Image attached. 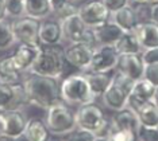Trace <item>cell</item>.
<instances>
[{"instance_id":"1","label":"cell","mask_w":158,"mask_h":141,"mask_svg":"<svg viewBox=\"0 0 158 141\" xmlns=\"http://www.w3.org/2000/svg\"><path fill=\"white\" fill-rule=\"evenodd\" d=\"M23 86L28 102L44 109H48L50 105L61 98V82L58 78L45 77L30 71V74L23 79Z\"/></svg>"},{"instance_id":"2","label":"cell","mask_w":158,"mask_h":141,"mask_svg":"<svg viewBox=\"0 0 158 141\" xmlns=\"http://www.w3.org/2000/svg\"><path fill=\"white\" fill-rule=\"evenodd\" d=\"M46 124L53 136H68L77 128L76 112L62 98L46 109Z\"/></svg>"},{"instance_id":"3","label":"cell","mask_w":158,"mask_h":141,"mask_svg":"<svg viewBox=\"0 0 158 141\" xmlns=\"http://www.w3.org/2000/svg\"><path fill=\"white\" fill-rule=\"evenodd\" d=\"M66 59L64 49L57 46H41L38 57L33 63L30 71L39 75L52 78H61L66 67Z\"/></svg>"},{"instance_id":"4","label":"cell","mask_w":158,"mask_h":141,"mask_svg":"<svg viewBox=\"0 0 158 141\" xmlns=\"http://www.w3.org/2000/svg\"><path fill=\"white\" fill-rule=\"evenodd\" d=\"M61 98L70 105H84L93 102L96 98L92 94L89 84L84 73L70 74L61 81L60 86Z\"/></svg>"},{"instance_id":"5","label":"cell","mask_w":158,"mask_h":141,"mask_svg":"<svg viewBox=\"0 0 158 141\" xmlns=\"http://www.w3.org/2000/svg\"><path fill=\"white\" fill-rule=\"evenodd\" d=\"M77 128L85 129L92 133L103 136H108L110 122H107L104 110L93 101L89 104L80 105L76 110Z\"/></svg>"},{"instance_id":"6","label":"cell","mask_w":158,"mask_h":141,"mask_svg":"<svg viewBox=\"0 0 158 141\" xmlns=\"http://www.w3.org/2000/svg\"><path fill=\"white\" fill-rule=\"evenodd\" d=\"M12 31L18 43L33 46H42L39 41V27L41 20L24 15L18 19H12Z\"/></svg>"},{"instance_id":"7","label":"cell","mask_w":158,"mask_h":141,"mask_svg":"<svg viewBox=\"0 0 158 141\" xmlns=\"http://www.w3.org/2000/svg\"><path fill=\"white\" fill-rule=\"evenodd\" d=\"M119 53L112 45H100L95 49L88 70L84 73H107L116 69Z\"/></svg>"},{"instance_id":"8","label":"cell","mask_w":158,"mask_h":141,"mask_svg":"<svg viewBox=\"0 0 158 141\" xmlns=\"http://www.w3.org/2000/svg\"><path fill=\"white\" fill-rule=\"evenodd\" d=\"M78 16L88 27L95 28L111 20L112 14L107 8L103 0H92L78 7Z\"/></svg>"},{"instance_id":"9","label":"cell","mask_w":158,"mask_h":141,"mask_svg":"<svg viewBox=\"0 0 158 141\" xmlns=\"http://www.w3.org/2000/svg\"><path fill=\"white\" fill-rule=\"evenodd\" d=\"M30 104L27 98L23 82L18 85H10L0 82V109L14 110L22 109L24 105Z\"/></svg>"},{"instance_id":"10","label":"cell","mask_w":158,"mask_h":141,"mask_svg":"<svg viewBox=\"0 0 158 141\" xmlns=\"http://www.w3.org/2000/svg\"><path fill=\"white\" fill-rule=\"evenodd\" d=\"M93 51L95 50L82 45V43H70L66 49H64V54H65V59L68 65H70L72 67L77 69L82 73L88 70L92 61Z\"/></svg>"},{"instance_id":"11","label":"cell","mask_w":158,"mask_h":141,"mask_svg":"<svg viewBox=\"0 0 158 141\" xmlns=\"http://www.w3.org/2000/svg\"><path fill=\"white\" fill-rule=\"evenodd\" d=\"M146 63L143 62L142 54H120L115 70L127 75L134 81L143 78Z\"/></svg>"},{"instance_id":"12","label":"cell","mask_w":158,"mask_h":141,"mask_svg":"<svg viewBox=\"0 0 158 141\" xmlns=\"http://www.w3.org/2000/svg\"><path fill=\"white\" fill-rule=\"evenodd\" d=\"M64 38L61 23L57 19H42L39 27V41L42 46H57Z\"/></svg>"},{"instance_id":"13","label":"cell","mask_w":158,"mask_h":141,"mask_svg":"<svg viewBox=\"0 0 158 141\" xmlns=\"http://www.w3.org/2000/svg\"><path fill=\"white\" fill-rule=\"evenodd\" d=\"M154 93H156V86L153 84H150L145 78L138 79V81L134 82L131 94H130V97H128L127 106L131 108L132 110H135L141 104L152 101L154 97Z\"/></svg>"},{"instance_id":"14","label":"cell","mask_w":158,"mask_h":141,"mask_svg":"<svg viewBox=\"0 0 158 141\" xmlns=\"http://www.w3.org/2000/svg\"><path fill=\"white\" fill-rule=\"evenodd\" d=\"M3 117H4V132H3V135L14 137V139L23 135L27 125V118L22 109L6 110L3 112Z\"/></svg>"},{"instance_id":"15","label":"cell","mask_w":158,"mask_h":141,"mask_svg":"<svg viewBox=\"0 0 158 141\" xmlns=\"http://www.w3.org/2000/svg\"><path fill=\"white\" fill-rule=\"evenodd\" d=\"M128 97H130V93L127 90H124L119 85L112 82L110 88L106 90V93L102 96V98H103L104 105L108 109L118 112V110L124 109L128 105Z\"/></svg>"},{"instance_id":"16","label":"cell","mask_w":158,"mask_h":141,"mask_svg":"<svg viewBox=\"0 0 158 141\" xmlns=\"http://www.w3.org/2000/svg\"><path fill=\"white\" fill-rule=\"evenodd\" d=\"M41 50V46H33V45H24L19 43V46L15 49V51L11 54V57L15 61L16 66L23 71H30L33 63L35 62L38 57V53Z\"/></svg>"},{"instance_id":"17","label":"cell","mask_w":158,"mask_h":141,"mask_svg":"<svg viewBox=\"0 0 158 141\" xmlns=\"http://www.w3.org/2000/svg\"><path fill=\"white\" fill-rule=\"evenodd\" d=\"M61 27H62L64 38H66L70 43H80L84 34L88 30V26L82 22V19L77 15L61 20Z\"/></svg>"},{"instance_id":"18","label":"cell","mask_w":158,"mask_h":141,"mask_svg":"<svg viewBox=\"0 0 158 141\" xmlns=\"http://www.w3.org/2000/svg\"><path fill=\"white\" fill-rule=\"evenodd\" d=\"M110 124L112 128L116 129H127V131H132L138 133V129L141 126L139 118L136 116L135 110H132L131 108L126 106L124 109L115 112V114L111 118Z\"/></svg>"},{"instance_id":"19","label":"cell","mask_w":158,"mask_h":141,"mask_svg":"<svg viewBox=\"0 0 158 141\" xmlns=\"http://www.w3.org/2000/svg\"><path fill=\"white\" fill-rule=\"evenodd\" d=\"M134 32L143 50L158 47V24H156L154 22L150 20L139 23Z\"/></svg>"},{"instance_id":"20","label":"cell","mask_w":158,"mask_h":141,"mask_svg":"<svg viewBox=\"0 0 158 141\" xmlns=\"http://www.w3.org/2000/svg\"><path fill=\"white\" fill-rule=\"evenodd\" d=\"M22 74L23 71L16 66L15 61L11 55L0 59V82L10 85L22 84Z\"/></svg>"},{"instance_id":"21","label":"cell","mask_w":158,"mask_h":141,"mask_svg":"<svg viewBox=\"0 0 158 141\" xmlns=\"http://www.w3.org/2000/svg\"><path fill=\"white\" fill-rule=\"evenodd\" d=\"M93 31H95L96 38H98L99 46L100 45H112L114 46L115 43L119 41L122 34L124 32L112 19L106 22V23L102 24V26L95 27Z\"/></svg>"},{"instance_id":"22","label":"cell","mask_w":158,"mask_h":141,"mask_svg":"<svg viewBox=\"0 0 158 141\" xmlns=\"http://www.w3.org/2000/svg\"><path fill=\"white\" fill-rule=\"evenodd\" d=\"M24 135L30 139V141H52L53 137L46 121L38 117L27 120Z\"/></svg>"},{"instance_id":"23","label":"cell","mask_w":158,"mask_h":141,"mask_svg":"<svg viewBox=\"0 0 158 141\" xmlns=\"http://www.w3.org/2000/svg\"><path fill=\"white\" fill-rule=\"evenodd\" d=\"M114 71H107V73H84L85 78H87L89 88L92 90V94L95 96V98L102 97L106 90L110 88L112 84L114 78Z\"/></svg>"},{"instance_id":"24","label":"cell","mask_w":158,"mask_h":141,"mask_svg":"<svg viewBox=\"0 0 158 141\" xmlns=\"http://www.w3.org/2000/svg\"><path fill=\"white\" fill-rule=\"evenodd\" d=\"M111 19H112L123 31H134L139 23L134 7L130 6V4L123 7V8H120V10H118L116 12H114L112 16H111Z\"/></svg>"},{"instance_id":"25","label":"cell","mask_w":158,"mask_h":141,"mask_svg":"<svg viewBox=\"0 0 158 141\" xmlns=\"http://www.w3.org/2000/svg\"><path fill=\"white\" fill-rule=\"evenodd\" d=\"M115 49L120 54H142L143 49L136 38L134 31H124L119 38V41L115 43Z\"/></svg>"},{"instance_id":"26","label":"cell","mask_w":158,"mask_h":141,"mask_svg":"<svg viewBox=\"0 0 158 141\" xmlns=\"http://www.w3.org/2000/svg\"><path fill=\"white\" fill-rule=\"evenodd\" d=\"M135 113L138 116L141 125L150 126V128H156L158 125V106L153 101L141 104L135 109Z\"/></svg>"},{"instance_id":"27","label":"cell","mask_w":158,"mask_h":141,"mask_svg":"<svg viewBox=\"0 0 158 141\" xmlns=\"http://www.w3.org/2000/svg\"><path fill=\"white\" fill-rule=\"evenodd\" d=\"M26 15L35 18V19H46L52 15V3L50 0H26Z\"/></svg>"},{"instance_id":"28","label":"cell","mask_w":158,"mask_h":141,"mask_svg":"<svg viewBox=\"0 0 158 141\" xmlns=\"http://www.w3.org/2000/svg\"><path fill=\"white\" fill-rule=\"evenodd\" d=\"M50 3H52V14L58 22L78 14V8L72 3V0H50Z\"/></svg>"},{"instance_id":"29","label":"cell","mask_w":158,"mask_h":141,"mask_svg":"<svg viewBox=\"0 0 158 141\" xmlns=\"http://www.w3.org/2000/svg\"><path fill=\"white\" fill-rule=\"evenodd\" d=\"M16 42L15 35L12 31V23L10 20L2 19L0 20V51L10 49Z\"/></svg>"},{"instance_id":"30","label":"cell","mask_w":158,"mask_h":141,"mask_svg":"<svg viewBox=\"0 0 158 141\" xmlns=\"http://www.w3.org/2000/svg\"><path fill=\"white\" fill-rule=\"evenodd\" d=\"M6 12L7 16L18 19L26 15V7L24 0H6Z\"/></svg>"},{"instance_id":"31","label":"cell","mask_w":158,"mask_h":141,"mask_svg":"<svg viewBox=\"0 0 158 141\" xmlns=\"http://www.w3.org/2000/svg\"><path fill=\"white\" fill-rule=\"evenodd\" d=\"M108 137L111 141H136L138 140V133L132 131H127V129L112 128L110 124Z\"/></svg>"},{"instance_id":"32","label":"cell","mask_w":158,"mask_h":141,"mask_svg":"<svg viewBox=\"0 0 158 141\" xmlns=\"http://www.w3.org/2000/svg\"><path fill=\"white\" fill-rule=\"evenodd\" d=\"M96 135L81 128H76L70 135H68L66 141H93Z\"/></svg>"},{"instance_id":"33","label":"cell","mask_w":158,"mask_h":141,"mask_svg":"<svg viewBox=\"0 0 158 141\" xmlns=\"http://www.w3.org/2000/svg\"><path fill=\"white\" fill-rule=\"evenodd\" d=\"M138 140L139 141H158V131L157 128L141 125L138 129Z\"/></svg>"},{"instance_id":"34","label":"cell","mask_w":158,"mask_h":141,"mask_svg":"<svg viewBox=\"0 0 158 141\" xmlns=\"http://www.w3.org/2000/svg\"><path fill=\"white\" fill-rule=\"evenodd\" d=\"M143 78L147 79L150 84L154 86H158V63H149L145 66V73H143Z\"/></svg>"},{"instance_id":"35","label":"cell","mask_w":158,"mask_h":141,"mask_svg":"<svg viewBox=\"0 0 158 141\" xmlns=\"http://www.w3.org/2000/svg\"><path fill=\"white\" fill-rule=\"evenodd\" d=\"M142 58H143V62H145L146 65L158 63V47L149 49V50H143L142 51Z\"/></svg>"},{"instance_id":"36","label":"cell","mask_w":158,"mask_h":141,"mask_svg":"<svg viewBox=\"0 0 158 141\" xmlns=\"http://www.w3.org/2000/svg\"><path fill=\"white\" fill-rule=\"evenodd\" d=\"M104 4L107 6V8L111 11V14L116 12L118 10L123 8V7L130 4V0H103Z\"/></svg>"},{"instance_id":"37","label":"cell","mask_w":158,"mask_h":141,"mask_svg":"<svg viewBox=\"0 0 158 141\" xmlns=\"http://www.w3.org/2000/svg\"><path fill=\"white\" fill-rule=\"evenodd\" d=\"M150 20L154 22L156 24H158V4L152 7V16H150Z\"/></svg>"},{"instance_id":"38","label":"cell","mask_w":158,"mask_h":141,"mask_svg":"<svg viewBox=\"0 0 158 141\" xmlns=\"http://www.w3.org/2000/svg\"><path fill=\"white\" fill-rule=\"evenodd\" d=\"M7 12H6V0H0V20L6 19Z\"/></svg>"},{"instance_id":"39","label":"cell","mask_w":158,"mask_h":141,"mask_svg":"<svg viewBox=\"0 0 158 141\" xmlns=\"http://www.w3.org/2000/svg\"><path fill=\"white\" fill-rule=\"evenodd\" d=\"M93 141H111L108 136H103V135H98L95 137V140Z\"/></svg>"},{"instance_id":"40","label":"cell","mask_w":158,"mask_h":141,"mask_svg":"<svg viewBox=\"0 0 158 141\" xmlns=\"http://www.w3.org/2000/svg\"><path fill=\"white\" fill-rule=\"evenodd\" d=\"M0 141H15V139L7 135H0Z\"/></svg>"},{"instance_id":"41","label":"cell","mask_w":158,"mask_h":141,"mask_svg":"<svg viewBox=\"0 0 158 141\" xmlns=\"http://www.w3.org/2000/svg\"><path fill=\"white\" fill-rule=\"evenodd\" d=\"M15 141H30V139H28V137L23 133V135H20V136L15 137Z\"/></svg>"},{"instance_id":"42","label":"cell","mask_w":158,"mask_h":141,"mask_svg":"<svg viewBox=\"0 0 158 141\" xmlns=\"http://www.w3.org/2000/svg\"><path fill=\"white\" fill-rule=\"evenodd\" d=\"M152 101L158 106V86L156 88V93H154V97H153V100H152Z\"/></svg>"},{"instance_id":"43","label":"cell","mask_w":158,"mask_h":141,"mask_svg":"<svg viewBox=\"0 0 158 141\" xmlns=\"http://www.w3.org/2000/svg\"><path fill=\"white\" fill-rule=\"evenodd\" d=\"M156 128H157V131H158V125H157V126H156Z\"/></svg>"},{"instance_id":"44","label":"cell","mask_w":158,"mask_h":141,"mask_svg":"<svg viewBox=\"0 0 158 141\" xmlns=\"http://www.w3.org/2000/svg\"><path fill=\"white\" fill-rule=\"evenodd\" d=\"M61 141H66V140H61Z\"/></svg>"},{"instance_id":"45","label":"cell","mask_w":158,"mask_h":141,"mask_svg":"<svg viewBox=\"0 0 158 141\" xmlns=\"http://www.w3.org/2000/svg\"><path fill=\"white\" fill-rule=\"evenodd\" d=\"M136 141H139V140H136Z\"/></svg>"},{"instance_id":"46","label":"cell","mask_w":158,"mask_h":141,"mask_svg":"<svg viewBox=\"0 0 158 141\" xmlns=\"http://www.w3.org/2000/svg\"><path fill=\"white\" fill-rule=\"evenodd\" d=\"M24 2H26V0H24Z\"/></svg>"}]
</instances>
